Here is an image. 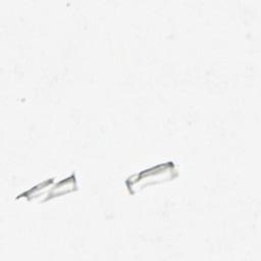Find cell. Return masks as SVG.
<instances>
[{"instance_id": "cell-1", "label": "cell", "mask_w": 261, "mask_h": 261, "mask_svg": "<svg viewBox=\"0 0 261 261\" xmlns=\"http://www.w3.org/2000/svg\"><path fill=\"white\" fill-rule=\"evenodd\" d=\"M161 166L162 165L157 166V167H153V168L145 170V171H142L140 174H136V175L129 177L127 180H130V185L136 184L138 181H140V182L141 181H146L147 185H149L150 182H155L157 180H162L164 177L165 178H169V177L164 176V175L162 176L161 175L162 173H167V172L175 171L172 164H164L163 169H160ZM130 185H127V187L130 186Z\"/></svg>"}]
</instances>
